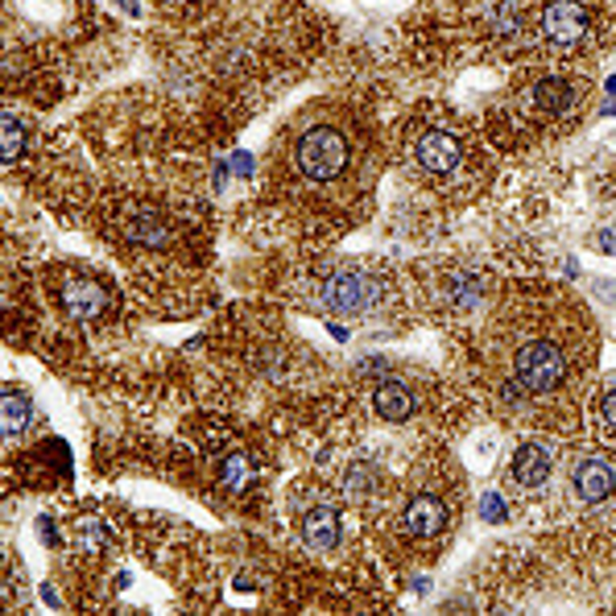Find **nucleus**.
Returning <instances> with one entry per match:
<instances>
[{"mask_svg":"<svg viewBox=\"0 0 616 616\" xmlns=\"http://www.w3.org/2000/svg\"><path fill=\"white\" fill-rule=\"evenodd\" d=\"M348 162H351V146L336 124H314L294 146V166L311 182H336L348 170Z\"/></svg>","mask_w":616,"mask_h":616,"instance_id":"f257e3e1","label":"nucleus"},{"mask_svg":"<svg viewBox=\"0 0 616 616\" xmlns=\"http://www.w3.org/2000/svg\"><path fill=\"white\" fill-rule=\"evenodd\" d=\"M567 351L558 339H530V344H521L517 356H513V376H517L521 385L530 389V393H550L567 381Z\"/></svg>","mask_w":616,"mask_h":616,"instance_id":"f03ea898","label":"nucleus"},{"mask_svg":"<svg viewBox=\"0 0 616 616\" xmlns=\"http://www.w3.org/2000/svg\"><path fill=\"white\" fill-rule=\"evenodd\" d=\"M376 294H381V286H376L368 273L344 269V273H331V278L323 281L319 303H323V311H331V314H364L376 303Z\"/></svg>","mask_w":616,"mask_h":616,"instance_id":"7ed1b4c3","label":"nucleus"},{"mask_svg":"<svg viewBox=\"0 0 616 616\" xmlns=\"http://www.w3.org/2000/svg\"><path fill=\"white\" fill-rule=\"evenodd\" d=\"M542 37L558 50H575L588 42V9L580 0H550L542 12Z\"/></svg>","mask_w":616,"mask_h":616,"instance_id":"20e7f679","label":"nucleus"},{"mask_svg":"<svg viewBox=\"0 0 616 616\" xmlns=\"http://www.w3.org/2000/svg\"><path fill=\"white\" fill-rule=\"evenodd\" d=\"M414 157H418V166L426 174H435V178H447L455 174L463 162V146L460 137L447 133V129H430V133L418 137V146H414Z\"/></svg>","mask_w":616,"mask_h":616,"instance_id":"39448f33","label":"nucleus"},{"mask_svg":"<svg viewBox=\"0 0 616 616\" xmlns=\"http://www.w3.org/2000/svg\"><path fill=\"white\" fill-rule=\"evenodd\" d=\"M571 484H575V493H580L583 505H600L608 493L616 488V471L608 460H600V455H592V460H580L575 463V476H571Z\"/></svg>","mask_w":616,"mask_h":616,"instance_id":"423d86ee","label":"nucleus"},{"mask_svg":"<svg viewBox=\"0 0 616 616\" xmlns=\"http://www.w3.org/2000/svg\"><path fill=\"white\" fill-rule=\"evenodd\" d=\"M406 530L423 533V538H435V533L447 530V505L430 493H418L410 496V505H406Z\"/></svg>","mask_w":616,"mask_h":616,"instance_id":"0eeeda50","label":"nucleus"},{"mask_svg":"<svg viewBox=\"0 0 616 616\" xmlns=\"http://www.w3.org/2000/svg\"><path fill=\"white\" fill-rule=\"evenodd\" d=\"M104 306H108V294H104V286H96V281L79 278V281H71V286L62 290V311L71 314V319H79V323L99 319Z\"/></svg>","mask_w":616,"mask_h":616,"instance_id":"6e6552de","label":"nucleus"},{"mask_svg":"<svg viewBox=\"0 0 616 616\" xmlns=\"http://www.w3.org/2000/svg\"><path fill=\"white\" fill-rule=\"evenodd\" d=\"M550 451L542 447V443H521L517 451H513V480L525 484V488H538V484L550 480Z\"/></svg>","mask_w":616,"mask_h":616,"instance_id":"1a4fd4ad","label":"nucleus"},{"mask_svg":"<svg viewBox=\"0 0 616 616\" xmlns=\"http://www.w3.org/2000/svg\"><path fill=\"white\" fill-rule=\"evenodd\" d=\"M124 236L133 244H146V249H166L170 244V224L157 216L154 207H141L124 219Z\"/></svg>","mask_w":616,"mask_h":616,"instance_id":"9d476101","label":"nucleus"},{"mask_svg":"<svg viewBox=\"0 0 616 616\" xmlns=\"http://www.w3.org/2000/svg\"><path fill=\"white\" fill-rule=\"evenodd\" d=\"M373 410L385 418V423H406L414 414V393L406 385H398V381H381V385L373 389Z\"/></svg>","mask_w":616,"mask_h":616,"instance_id":"9b49d317","label":"nucleus"},{"mask_svg":"<svg viewBox=\"0 0 616 616\" xmlns=\"http://www.w3.org/2000/svg\"><path fill=\"white\" fill-rule=\"evenodd\" d=\"M303 542L311 550H331L339 542V513L336 509H311L303 517Z\"/></svg>","mask_w":616,"mask_h":616,"instance_id":"f8f14e48","label":"nucleus"},{"mask_svg":"<svg viewBox=\"0 0 616 616\" xmlns=\"http://www.w3.org/2000/svg\"><path fill=\"white\" fill-rule=\"evenodd\" d=\"M29 414H34V401H29V393L17 385L4 389V435L17 438L29 426Z\"/></svg>","mask_w":616,"mask_h":616,"instance_id":"ddd939ff","label":"nucleus"},{"mask_svg":"<svg viewBox=\"0 0 616 616\" xmlns=\"http://www.w3.org/2000/svg\"><path fill=\"white\" fill-rule=\"evenodd\" d=\"M571 99H575V91H571V83H563V79H542V83L533 87V104L542 112H550V116L567 112Z\"/></svg>","mask_w":616,"mask_h":616,"instance_id":"4468645a","label":"nucleus"},{"mask_svg":"<svg viewBox=\"0 0 616 616\" xmlns=\"http://www.w3.org/2000/svg\"><path fill=\"white\" fill-rule=\"evenodd\" d=\"M4 166H17L21 162V154H25V146H29V129H25V121L17 116V112H4Z\"/></svg>","mask_w":616,"mask_h":616,"instance_id":"2eb2a0df","label":"nucleus"},{"mask_svg":"<svg viewBox=\"0 0 616 616\" xmlns=\"http://www.w3.org/2000/svg\"><path fill=\"white\" fill-rule=\"evenodd\" d=\"M447 294L455 298V306L460 311H468V306L480 303V294H484V281L480 278H471V273H451L447 281Z\"/></svg>","mask_w":616,"mask_h":616,"instance_id":"dca6fc26","label":"nucleus"},{"mask_svg":"<svg viewBox=\"0 0 616 616\" xmlns=\"http://www.w3.org/2000/svg\"><path fill=\"white\" fill-rule=\"evenodd\" d=\"M493 29H496V34H505V37L521 34V4H517V0H501V4H496Z\"/></svg>","mask_w":616,"mask_h":616,"instance_id":"f3484780","label":"nucleus"},{"mask_svg":"<svg viewBox=\"0 0 616 616\" xmlns=\"http://www.w3.org/2000/svg\"><path fill=\"white\" fill-rule=\"evenodd\" d=\"M249 476H253V460H249V455H232V460L224 463V484H228V488H244Z\"/></svg>","mask_w":616,"mask_h":616,"instance_id":"a211bd4d","label":"nucleus"},{"mask_svg":"<svg viewBox=\"0 0 616 616\" xmlns=\"http://www.w3.org/2000/svg\"><path fill=\"white\" fill-rule=\"evenodd\" d=\"M368 480H373V468H368V463H356V468L348 471V480H344V488H348V493L356 496V493H364V488H368Z\"/></svg>","mask_w":616,"mask_h":616,"instance_id":"6ab92c4d","label":"nucleus"},{"mask_svg":"<svg viewBox=\"0 0 616 616\" xmlns=\"http://www.w3.org/2000/svg\"><path fill=\"white\" fill-rule=\"evenodd\" d=\"M79 546H83V550H99V546H104V525H99V521H83Z\"/></svg>","mask_w":616,"mask_h":616,"instance_id":"aec40b11","label":"nucleus"},{"mask_svg":"<svg viewBox=\"0 0 616 616\" xmlns=\"http://www.w3.org/2000/svg\"><path fill=\"white\" fill-rule=\"evenodd\" d=\"M480 513H484V521H493V525H501V521H505V505H501V496H484Z\"/></svg>","mask_w":616,"mask_h":616,"instance_id":"412c9836","label":"nucleus"},{"mask_svg":"<svg viewBox=\"0 0 616 616\" xmlns=\"http://www.w3.org/2000/svg\"><path fill=\"white\" fill-rule=\"evenodd\" d=\"M600 418H604V426L608 430H616V389L604 398V406H600Z\"/></svg>","mask_w":616,"mask_h":616,"instance_id":"4be33fe9","label":"nucleus"},{"mask_svg":"<svg viewBox=\"0 0 616 616\" xmlns=\"http://www.w3.org/2000/svg\"><path fill=\"white\" fill-rule=\"evenodd\" d=\"M232 170H236L241 178H249V174H253V157H249V154H236V157H232Z\"/></svg>","mask_w":616,"mask_h":616,"instance_id":"5701e85b","label":"nucleus"},{"mask_svg":"<svg viewBox=\"0 0 616 616\" xmlns=\"http://www.w3.org/2000/svg\"><path fill=\"white\" fill-rule=\"evenodd\" d=\"M37 530H42V542H46V546H54V542H59V530L50 525V517H42V521H37Z\"/></svg>","mask_w":616,"mask_h":616,"instance_id":"b1692460","label":"nucleus"},{"mask_svg":"<svg viewBox=\"0 0 616 616\" xmlns=\"http://www.w3.org/2000/svg\"><path fill=\"white\" fill-rule=\"evenodd\" d=\"M600 249H604V253H616V228H604V236H600Z\"/></svg>","mask_w":616,"mask_h":616,"instance_id":"393cba45","label":"nucleus"},{"mask_svg":"<svg viewBox=\"0 0 616 616\" xmlns=\"http://www.w3.org/2000/svg\"><path fill=\"white\" fill-rule=\"evenodd\" d=\"M360 373H385V364H381V360H364Z\"/></svg>","mask_w":616,"mask_h":616,"instance_id":"a878e982","label":"nucleus"},{"mask_svg":"<svg viewBox=\"0 0 616 616\" xmlns=\"http://www.w3.org/2000/svg\"><path fill=\"white\" fill-rule=\"evenodd\" d=\"M42 600H46V604H50V608L59 604V596H54V588H50V583H46V588H42Z\"/></svg>","mask_w":616,"mask_h":616,"instance_id":"bb28decb","label":"nucleus"}]
</instances>
